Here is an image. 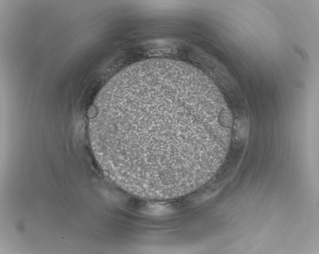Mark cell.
Here are the masks:
<instances>
[{
    "instance_id": "cell-1",
    "label": "cell",
    "mask_w": 319,
    "mask_h": 254,
    "mask_svg": "<svg viewBox=\"0 0 319 254\" xmlns=\"http://www.w3.org/2000/svg\"><path fill=\"white\" fill-rule=\"evenodd\" d=\"M89 134L105 174L126 192L167 200L195 191L228 153L233 117L219 88L182 61L132 64L102 88Z\"/></svg>"
}]
</instances>
